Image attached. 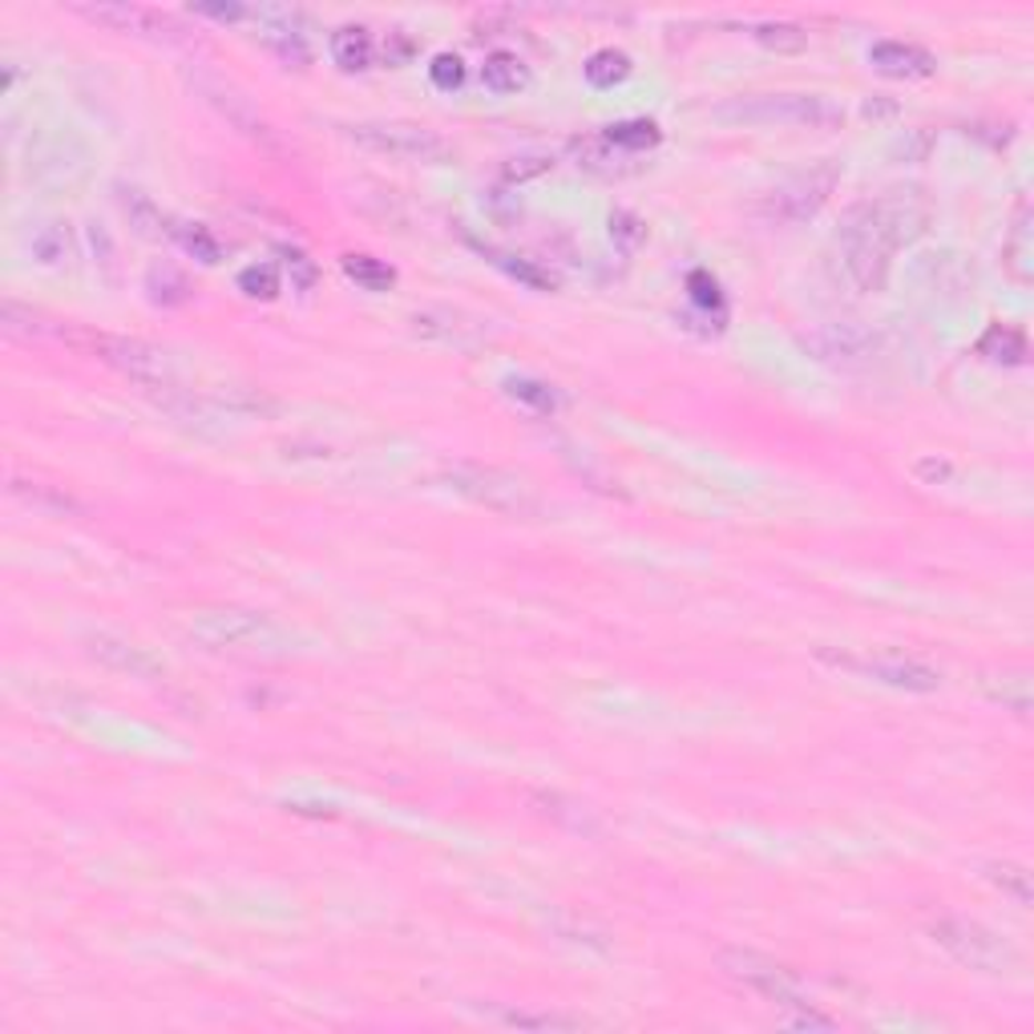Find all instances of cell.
Listing matches in <instances>:
<instances>
[{
  "instance_id": "1",
  "label": "cell",
  "mask_w": 1034,
  "mask_h": 1034,
  "mask_svg": "<svg viewBox=\"0 0 1034 1034\" xmlns=\"http://www.w3.org/2000/svg\"><path fill=\"white\" fill-rule=\"evenodd\" d=\"M926 230V207L913 195H881L845 215L837 230L840 271L857 291H881L893 255Z\"/></svg>"
},
{
  "instance_id": "2",
  "label": "cell",
  "mask_w": 1034,
  "mask_h": 1034,
  "mask_svg": "<svg viewBox=\"0 0 1034 1034\" xmlns=\"http://www.w3.org/2000/svg\"><path fill=\"white\" fill-rule=\"evenodd\" d=\"M441 485L453 489L457 497L473 502V506L494 509L502 517H538L541 497L538 489L517 477V473L502 469V465H485V461H445L441 465Z\"/></svg>"
},
{
  "instance_id": "3",
  "label": "cell",
  "mask_w": 1034,
  "mask_h": 1034,
  "mask_svg": "<svg viewBox=\"0 0 1034 1034\" xmlns=\"http://www.w3.org/2000/svg\"><path fill=\"white\" fill-rule=\"evenodd\" d=\"M190 634L198 643L215 647V651H235V655H288L291 634L276 619H267L259 610H203L190 622Z\"/></svg>"
},
{
  "instance_id": "4",
  "label": "cell",
  "mask_w": 1034,
  "mask_h": 1034,
  "mask_svg": "<svg viewBox=\"0 0 1034 1034\" xmlns=\"http://www.w3.org/2000/svg\"><path fill=\"white\" fill-rule=\"evenodd\" d=\"M715 117L724 122H744V126H808V130H833L845 122L833 97L820 93H764V97H740L732 105H720Z\"/></svg>"
},
{
  "instance_id": "5",
  "label": "cell",
  "mask_w": 1034,
  "mask_h": 1034,
  "mask_svg": "<svg viewBox=\"0 0 1034 1034\" xmlns=\"http://www.w3.org/2000/svg\"><path fill=\"white\" fill-rule=\"evenodd\" d=\"M58 335L65 344L90 352L93 360H102L110 369L126 372L130 380H138L142 389H166L174 384L170 356L162 348L146 344V340H130V335H110V332H70V328H58Z\"/></svg>"
},
{
  "instance_id": "6",
  "label": "cell",
  "mask_w": 1034,
  "mask_h": 1034,
  "mask_svg": "<svg viewBox=\"0 0 1034 1034\" xmlns=\"http://www.w3.org/2000/svg\"><path fill=\"white\" fill-rule=\"evenodd\" d=\"M837 183H840L837 162H813V166L788 174L784 183L772 186L768 195L756 203V215L764 223H780V227L808 223L828 203V195L837 190Z\"/></svg>"
},
{
  "instance_id": "7",
  "label": "cell",
  "mask_w": 1034,
  "mask_h": 1034,
  "mask_svg": "<svg viewBox=\"0 0 1034 1034\" xmlns=\"http://www.w3.org/2000/svg\"><path fill=\"white\" fill-rule=\"evenodd\" d=\"M344 134L360 149H372V154L392 162L441 166V162L453 158V146L441 134H433L425 126H409V122H364V126H344Z\"/></svg>"
},
{
  "instance_id": "8",
  "label": "cell",
  "mask_w": 1034,
  "mask_h": 1034,
  "mask_svg": "<svg viewBox=\"0 0 1034 1034\" xmlns=\"http://www.w3.org/2000/svg\"><path fill=\"white\" fill-rule=\"evenodd\" d=\"M930 938L942 945L954 962L970 965L978 974H1006V970H1014V962H1019L1011 945L1002 942L999 933H990L986 926H978V921L942 918L930 926Z\"/></svg>"
},
{
  "instance_id": "9",
  "label": "cell",
  "mask_w": 1034,
  "mask_h": 1034,
  "mask_svg": "<svg viewBox=\"0 0 1034 1034\" xmlns=\"http://www.w3.org/2000/svg\"><path fill=\"white\" fill-rule=\"evenodd\" d=\"M820 659H825L828 666H837V671H852V675H865L873 679V683H886V687H897V691H913V695H930V691L942 687V675L933 671V666H926L921 659H906V655H845V651H820Z\"/></svg>"
},
{
  "instance_id": "10",
  "label": "cell",
  "mask_w": 1034,
  "mask_h": 1034,
  "mask_svg": "<svg viewBox=\"0 0 1034 1034\" xmlns=\"http://www.w3.org/2000/svg\"><path fill=\"white\" fill-rule=\"evenodd\" d=\"M720 965H724L736 982L752 986L768 1002L784 1006V1011H793V1006H805L808 1002L793 970H784L780 962H772V958H764V954H752V950H720Z\"/></svg>"
},
{
  "instance_id": "11",
  "label": "cell",
  "mask_w": 1034,
  "mask_h": 1034,
  "mask_svg": "<svg viewBox=\"0 0 1034 1034\" xmlns=\"http://www.w3.org/2000/svg\"><path fill=\"white\" fill-rule=\"evenodd\" d=\"M81 12L97 24H110L114 33H134L146 37V41H162V45H195L190 29L158 9H142V4H93V9Z\"/></svg>"
},
{
  "instance_id": "12",
  "label": "cell",
  "mask_w": 1034,
  "mask_h": 1034,
  "mask_svg": "<svg viewBox=\"0 0 1034 1034\" xmlns=\"http://www.w3.org/2000/svg\"><path fill=\"white\" fill-rule=\"evenodd\" d=\"M805 348L816 360H825V364L861 369V364H869V360L877 356L881 340H877L869 328H861V323L840 320V323H825V328H816L813 335H805Z\"/></svg>"
},
{
  "instance_id": "13",
  "label": "cell",
  "mask_w": 1034,
  "mask_h": 1034,
  "mask_svg": "<svg viewBox=\"0 0 1034 1034\" xmlns=\"http://www.w3.org/2000/svg\"><path fill=\"white\" fill-rule=\"evenodd\" d=\"M85 647H90V655L97 659V663L110 666V671H117V675H130V679H162L166 675L162 663L149 655L146 647L126 643V639H117V634H90Z\"/></svg>"
},
{
  "instance_id": "14",
  "label": "cell",
  "mask_w": 1034,
  "mask_h": 1034,
  "mask_svg": "<svg viewBox=\"0 0 1034 1034\" xmlns=\"http://www.w3.org/2000/svg\"><path fill=\"white\" fill-rule=\"evenodd\" d=\"M195 85H198V93H203V97H207V102L215 105L223 117H227L230 126L242 130V134H247V138H255V142H267V122L255 114L251 102H247L239 90H230V85H223V81H210V77H198Z\"/></svg>"
},
{
  "instance_id": "15",
  "label": "cell",
  "mask_w": 1034,
  "mask_h": 1034,
  "mask_svg": "<svg viewBox=\"0 0 1034 1034\" xmlns=\"http://www.w3.org/2000/svg\"><path fill=\"white\" fill-rule=\"evenodd\" d=\"M869 65H873L877 73H886V77H901V81L930 77L933 73L930 53L921 45H906V41H877V45L869 49Z\"/></svg>"
},
{
  "instance_id": "16",
  "label": "cell",
  "mask_w": 1034,
  "mask_h": 1034,
  "mask_svg": "<svg viewBox=\"0 0 1034 1034\" xmlns=\"http://www.w3.org/2000/svg\"><path fill=\"white\" fill-rule=\"evenodd\" d=\"M413 332L425 335V340H437L448 348H469L482 340V328L477 323H465L453 311H416L413 316Z\"/></svg>"
},
{
  "instance_id": "17",
  "label": "cell",
  "mask_w": 1034,
  "mask_h": 1034,
  "mask_svg": "<svg viewBox=\"0 0 1034 1034\" xmlns=\"http://www.w3.org/2000/svg\"><path fill=\"white\" fill-rule=\"evenodd\" d=\"M1002 263L1019 283H1031L1034 279V235H1031V203H1019V215H1014V227L1002 242Z\"/></svg>"
},
{
  "instance_id": "18",
  "label": "cell",
  "mask_w": 1034,
  "mask_h": 1034,
  "mask_svg": "<svg viewBox=\"0 0 1034 1034\" xmlns=\"http://www.w3.org/2000/svg\"><path fill=\"white\" fill-rule=\"evenodd\" d=\"M122 210H126L130 227L146 235V239H174V227L178 223L170 215H162V207L142 190H122Z\"/></svg>"
},
{
  "instance_id": "19",
  "label": "cell",
  "mask_w": 1034,
  "mask_h": 1034,
  "mask_svg": "<svg viewBox=\"0 0 1034 1034\" xmlns=\"http://www.w3.org/2000/svg\"><path fill=\"white\" fill-rule=\"evenodd\" d=\"M332 61L340 70L360 73L372 65V37L364 24H344L332 33Z\"/></svg>"
},
{
  "instance_id": "20",
  "label": "cell",
  "mask_w": 1034,
  "mask_h": 1034,
  "mask_svg": "<svg viewBox=\"0 0 1034 1034\" xmlns=\"http://www.w3.org/2000/svg\"><path fill=\"white\" fill-rule=\"evenodd\" d=\"M482 81H485V90H494V93H517L529 85V70L517 53H489L482 65Z\"/></svg>"
},
{
  "instance_id": "21",
  "label": "cell",
  "mask_w": 1034,
  "mask_h": 1034,
  "mask_svg": "<svg viewBox=\"0 0 1034 1034\" xmlns=\"http://www.w3.org/2000/svg\"><path fill=\"white\" fill-rule=\"evenodd\" d=\"M477 251H482L494 267H502V271H506L509 279H517V283H526V288H534V291H554V288H558L550 271H541V267H534L529 259H521V255L497 251V247H489V242H477Z\"/></svg>"
},
{
  "instance_id": "22",
  "label": "cell",
  "mask_w": 1034,
  "mask_h": 1034,
  "mask_svg": "<svg viewBox=\"0 0 1034 1034\" xmlns=\"http://www.w3.org/2000/svg\"><path fill=\"white\" fill-rule=\"evenodd\" d=\"M978 356L994 360V364H1023L1026 360V335L1019 328H1006V323H994L982 340H978Z\"/></svg>"
},
{
  "instance_id": "23",
  "label": "cell",
  "mask_w": 1034,
  "mask_h": 1034,
  "mask_svg": "<svg viewBox=\"0 0 1034 1034\" xmlns=\"http://www.w3.org/2000/svg\"><path fill=\"white\" fill-rule=\"evenodd\" d=\"M986 695L1002 703V712L1026 715L1031 712V675L1026 671H1002L986 679Z\"/></svg>"
},
{
  "instance_id": "24",
  "label": "cell",
  "mask_w": 1034,
  "mask_h": 1034,
  "mask_svg": "<svg viewBox=\"0 0 1034 1034\" xmlns=\"http://www.w3.org/2000/svg\"><path fill=\"white\" fill-rule=\"evenodd\" d=\"M582 73H587V81L594 85V90H614L619 81L631 77V58L619 53V49H598V53H590L587 58Z\"/></svg>"
},
{
  "instance_id": "25",
  "label": "cell",
  "mask_w": 1034,
  "mask_h": 1034,
  "mask_svg": "<svg viewBox=\"0 0 1034 1034\" xmlns=\"http://www.w3.org/2000/svg\"><path fill=\"white\" fill-rule=\"evenodd\" d=\"M602 138H607L614 149H622V154H643V149L659 146V126L655 122H647V117H631V122H614V126H607Z\"/></svg>"
},
{
  "instance_id": "26",
  "label": "cell",
  "mask_w": 1034,
  "mask_h": 1034,
  "mask_svg": "<svg viewBox=\"0 0 1034 1034\" xmlns=\"http://www.w3.org/2000/svg\"><path fill=\"white\" fill-rule=\"evenodd\" d=\"M263 41H267L271 49H276V58L283 61V65H296V70H303V65L311 61L308 41H303V33H299L296 24L267 21V24H263Z\"/></svg>"
},
{
  "instance_id": "27",
  "label": "cell",
  "mask_w": 1034,
  "mask_h": 1034,
  "mask_svg": "<svg viewBox=\"0 0 1034 1034\" xmlns=\"http://www.w3.org/2000/svg\"><path fill=\"white\" fill-rule=\"evenodd\" d=\"M344 276L364 291H389L396 283V271L372 255H344Z\"/></svg>"
},
{
  "instance_id": "28",
  "label": "cell",
  "mask_w": 1034,
  "mask_h": 1034,
  "mask_svg": "<svg viewBox=\"0 0 1034 1034\" xmlns=\"http://www.w3.org/2000/svg\"><path fill=\"white\" fill-rule=\"evenodd\" d=\"M752 33V41H759L764 49H772V53H805L808 49V33L800 29V24H784V21H776V24H752L747 29Z\"/></svg>"
},
{
  "instance_id": "29",
  "label": "cell",
  "mask_w": 1034,
  "mask_h": 1034,
  "mask_svg": "<svg viewBox=\"0 0 1034 1034\" xmlns=\"http://www.w3.org/2000/svg\"><path fill=\"white\" fill-rule=\"evenodd\" d=\"M506 396L517 404H526L529 413H538V416H550L554 409H558V396H554L550 384H541V380H534V376H509Z\"/></svg>"
},
{
  "instance_id": "30",
  "label": "cell",
  "mask_w": 1034,
  "mask_h": 1034,
  "mask_svg": "<svg viewBox=\"0 0 1034 1034\" xmlns=\"http://www.w3.org/2000/svg\"><path fill=\"white\" fill-rule=\"evenodd\" d=\"M575 154H578V166H587V170L594 174H627V154L622 149H614L607 138H582L575 142Z\"/></svg>"
},
{
  "instance_id": "31",
  "label": "cell",
  "mask_w": 1034,
  "mask_h": 1034,
  "mask_svg": "<svg viewBox=\"0 0 1034 1034\" xmlns=\"http://www.w3.org/2000/svg\"><path fill=\"white\" fill-rule=\"evenodd\" d=\"M986 877H990V886H999L1002 893L1006 897H1014L1019 906H1031L1034 901V886H1031V873H1026L1023 865H1011V861H994V865H986Z\"/></svg>"
},
{
  "instance_id": "32",
  "label": "cell",
  "mask_w": 1034,
  "mask_h": 1034,
  "mask_svg": "<svg viewBox=\"0 0 1034 1034\" xmlns=\"http://www.w3.org/2000/svg\"><path fill=\"white\" fill-rule=\"evenodd\" d=\"M174 242H178L186 255H195L198 263H207V267L219 263V239H215L203 223H178V227H174Z\"/></svg>"
},
{
  "instance_id": "33",
  "label": "cell",
  "mask_w": 1034,
  "mask_h": 1034,
  "mask_svg": "<svg viewBox=\"0 0 1034 1034\" xmlns=\"http://www.w3.org/2000/svg\"><path fill=\"white\" fill-rule=\"evenodd\" d=\"M29 251H33L37 263L45 267H58L65 255H70V235H65V227L61 223H45V227L33 230V242H29Z\"/></svg>"
},
{
  "instance_id": "34",
  "label": "cell",
  "mask_w": 1034,
  "mask_h": 1034,
  "mask_svg": "<svg viewBox=\"0 0 1034 1034\" xmlns=\"http://www.w3.org/2000/svg\"><path fill=\"white\" fill-rule=\"evenodd\" d=\"M0 323H4L9 335H24V340H33V335H58V328H53L45 316H37V311L21 308V303H12V299L0 308Z\"/></svg>"
},
{
  "instance_id": "35",
  "label": "cell",
  "mask_w": 1034,
  "mask_h": 1034,
  "mask_svg": "<svg viewBox=\"0 0 1034 1034\" xmlns=\"http://www.w3.org/2000/svg\"><path fill=\"white\" fill-rule=\"evenodd\" d=\"M146 291H149V299H154V303H162V308L186 303V296H190V288H186V279L178 276L174 267H149Z\"/></svg>"
},
{
  "instance_id": "36",
  "label": "cell",
  "mask_w": 1034,
  "mask_h": 1034,
  "mask_svg": "<svg viewBox=\"0 0 1034 1034\" xmlns=\"http://www.w3.org/2000/svg\"><path fill=\"white\" fill-rule=\"evenodd\" d=\"M239 291L251 299H276L279 296V271L276 263H251L239 271Z\"/></svg>"
},
{
  "instance_id": "37",
  "label": "cell",
  "mask_w": 1034,
  "mask_h": 1034,
  "mask_svg": "<svg viewBox=\"0 0 1034 1034\" xmlns=\"http://www.w3.org/2000/svg\"><path fill=\"white\" fill-rule=\"evenodd\" d=\"M509 1026H517V1031H578V1026H587L582 1019H575V1014H526V1011H509L502 1014Z\"/></svg>"
},
{
  "instance_id": "38",
  "label": "cell",
  "mask_w": 1034,
  "mask_h": 1034,
  "mask_svg": "<svg viewBox=\"0 0 1034 1034\" xmlns=\"http://www.w3.org/2000/svg\"><path fill=\"white\" fill-rule=\"evenodd\" d=\"M687 291H691V303L703 311H715L720 320H724V296H720V283H715L707 271H691L687 276Z\"/></svg>"
},
{
  "instance_id": "39",
  "label": "cell",
  "mask_w": 1034,
  "mask_h": 1034,
  "mask_svg": "<svg viewBox=\"0 0 1034 1034\" xmlns=\"http://www.w3.org/2000/svg\"><path fill=\"white\" fill-rule=\"evenodd\" d=\"M428 77H433L437 90H457L461 81H465V65H461V58H453V53H441V58H433V65H428Z\"/></svg>"
},
{
  "instance_id": "40",
  "label": "cell",
  "mask_w": 1034,
  "mask_h": 1034,
  "mask_svg": "<svg viewBox=\"0 0 1034 1034\" xmlns=\"http://www.w3.org/2000/svg\"><path fill=\"white\" fill-rule=\"evenodd\" d=\"M12 494L29 497V502H37V506H53V509H73V502L65 494H58V489H49V485L41 482H12Z\"/></svg>"
},
{
  "instance_id": "41",
  "label": "cell",
  "mask_w": 1034,
  "mask_h": 1034,
  "mask_svg": "<svg viewBox=\"0 0 1034 1034\" xmlns=\"http://www.w3.org/2000/svg\"><path fill=\"white\" fill-rule=\"evenodd\" d=\"M554 162L546 154H526V158H509L506 162V183H526V178H538V174L550 170Z\"/></svg>"
},
{
  "instance_id": "42",
  "label": "cell",
  "mask_w": 1034,
  "mask_h": 1034,
  "mask_svg": "<svg viewBox=\"0 0 1034 1034\" xmlns=\"http://www.w3.org/2000/svg\"><path fill=\"white\" fill-rule=\"evenodd\" d=\"M416 53V41L409 33H389L384 37V45H380V58H384V65H409Z\"/></svg>"
},
{
  "instance_id": "43",
  "label": "cell",
  "mask_w": 1034,
  "mask_h": 1034,
  "mask_svg": "<svg viewBox=\"0 0 1034 1034\" xmlns=\"http://www.w3.org/2000/svg\"><path fill=\"white\" fill-rule=\"evenodd\" d=\"M610 235L619 242H627V247H634V242L643 239L647 230H643V223L634 219V215H627V210H619V215H610Z\"/></svg>"
},
{
  "instance_id": "44",
  "label": "cell",
  "mask_w": 1034,
  "mask_h": 1034,
  "mask_svg": "<svg viewBox=\"0 0 1034 1034\" xmlns=\"http://www.w3.org/2000/svg\"><path fill=\"white\" fill-rule=\"evenodd\" d=\"M195 12L198 17H210V21H223V24H239L251 17L242 4H195Z\"/></svg>"
},
{
  "instance_id": "45",
  "label": "cell",
  "mask_w": 1034,
  "mask_h": 1034,
  "mask_svg": "<svg viewBox=\"0 0 1034 1034\" xmlns=\"http://www.w3.org/2000/svg\"><path fill=\"white\" fill-rule=\"evenodd\" d=\"M283 259H288L291 271H299V288H311V279H316V267L308 263V255H303V251H283Z\"/></svg>"
},
{
  "instance_id": "46",
  "label": "cell",
  "mask_w": 1034,
  "mask_h": 1034,
  "mask_svg": "<svg viewBox=\"0 0 1034 1034\" xmlns=\"http://www.w3.org/2000/svg\"><path fill=\"white\" fill-rule=\"evenodd\" d=\"M918 477H933V482H938V477H950V465H942V461H921Z\"/></svg>"
}]
</instances>
